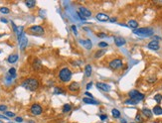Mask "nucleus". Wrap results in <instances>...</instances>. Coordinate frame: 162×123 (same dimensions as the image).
Listing matches in <instances>:
<instances>
[{"label":"nucleus","mask_w":162,"mask_h":123,"mask_svg":"<svg viewBox=\"0 0 162 123\" xmlns=\"http://www.w3.org/2000/svg\"><path fill=\"white\" fill-rule=\"evenodd\" d=\"M92 86H93V82H90L87 84V89H90Z\"/></svg>","instance_id":"ea45409f"},{"label":"nucleus","mask_w":162,"mask_h":123,"mask_svg":"<svg viewBox=\"0 0 162 123\" xmlns=\"http://www.w3.org/2000/svg\"><path fill=\"white\" fill-rule=\"evenodd\" d=\"M147 47H148V49H150V50L157 51V50H159V47H160V46H159V42H158V41L153 40V41H151V42L148 43Z\"/></svg>","instance_id":"9b49d317"},{"label":"nucleus","mask_w":162,"mask_h":123,"mask_svg":"<svg viewBox=\"0 0 162 123\" xmlns=\"http://www.w3.org/2000/svg\"><path fill=\"white\" fill-rule=\"evenodd\" d=\"M1 21H2V22H4V23H7V20H6V19H4V18H1Z\"/></svg>","instance_id":"c03bdc74"},{"label":"nucleus","mask_w":162,"mask_h":123,"mask_svg":"<svg viewBox=\"0 0 162 123\" xmlns=\"http://www.w3.org/2000/svg\"><path fill=\"white\" fill-rule=\"evenodd\" d=\"M155 81H156V78H150V79L147 80V82H148L149 83H152V82H154Z\"/></svg>","instance_id":"c9c22d12"},{"label":"nucleus","mask_w":162,"mask_h":123,"mask_svg":"<svg viewBox=\"0 0 162 123\" xmlns=\"http://www.w3.org/2000/svg\"><path fill=\"white\" fill-rule=\"evenodd\" d=\"M120 122H121V123H127L125 119H121V121H120Z\"/></svg>","instance_id":"a18cd8bd"},{"label":"nucleus","mask_w":162,"mask_h":123,"mask_svg":"<svg viewBox=\"0 0 162 123\" xmlns=\"http://www.w3.org/2000/svg\"><path fill=\"white\" fill-rule=\"evenodd\" d=\"M72 30L74 31V34H75V35H77V34H78V31H77V28H76V26H75V25H73V26H72Z\"/></svg>","instance_id":"4c0bfd02"},{"label":"nucleus","mask_w":162,"mask_h":123,"mask_svg":"<svg viewBox=\"0 0 162 123\" xmlns=\"http://www.w3.org/2000/svg\"><path fill=\"white\" fill-rule=\"evenodd\" d=\"M7 110V106L6 105H3V104H1V105H0V111H6Z\"/></svg>","instance_id":"f704fd0d"},{"label":"nucleus","mask_w":162,"mask_h":123,"mask_svg":"<svg viewBox=\"0 0 162 123\" xmlns=\"http://www.w3.org/2000/svg\"><path fill=\"white\" fill-rule=\"evenodd\" d=\"M21 85L26 88L27 90H30V91H35L39 88V81L37 79H34V78H29V79H26L22 82Z\"/></svg>","instance_id":"f257e3e1"},{"label":"nucleus","mask_w":162,"mask_h":123,"mask_svg":"<svg viewBox=\"0 0 162 123\" xmlns=\"http://www.w3.org/2000/svg\"><path fill=\"white\" fill-rule=\"evenodd\" d=\"M114 43H115V45H116L117 47H121V46L125 45L126 41H125V39H123V38H121V37H115V38H114Z\"/></svg>","instance_id":"2eb2a0df"},{"label":"nucleus","mask_w":162,"mask_h":123,"mask_svg":"<svg viewBox=\"0 0 162 123\" xmlns=\"http://www.w3.org/2000/svg\"><path fill=\"white\" fill-rule=\"evenodd\" d=\"M18 41H19V47L21 49V51H24L27 47V45H28V39H27V37L25 36L24 33L18 37Z\"/></svg>","instance_id":"6e6552de"},{"label":"nucleus","mask_w":162,"mask_h":123,"mask_svg":"<svg viewBox=\"0 0 162 123\" xmlns=\"http://www.w3.org/2000/svg\"><path fill=\"white\" fill-rule=\"evenodd\" d=\"M131 123H134V122H131Z\"/></svg>","instance_id":"de8ad7c7"},{"label":"nucleus","mask_w":162,"mask_h":123,"mask_svg":"<svg viewBox=\"0 0 162 123\" xmlns=\"http://www.w3.org/2000/svg\"><path fill=\"white\" fill-rule=\"evenodd\" d=\"M154 99L156 100V102L160 103L161 100H162V95H161V94H156V95L154 96Z\"/></svg>","instance_id":"7c9ffc66"},{"label":"nucleus","mask_w":162,"mask_h":123,"mask_svg":"<svg viewBox=\"0 0 162 123\" xmlns=\"http://www.w3.org/2000/svg\"><path fill=\"white\" fill-rule=\"evenodd\" d=\"M128 96H129V98L130 99H133L134 101H136L137 103L139 102V101H141V100H143L144 99V94L143 93H140L138 90H136V89H132V90H130L129 92H128Z\"/></svg>","instance_id":"7ed1b4c3"},{"label":"nucleus","mask_w":162,"mask_h":123,"mask_svg":"<svg viewBox=\"0 0 162 123\" xmlns=\"http://www.w3.org/2000/svg\"><path fill=\"white\" fill-rule=\"evenodd\" d=\"M112 114H113V116L114 118H119L120 117V111L118 109H116V108H113L112 110Z\"/></svg>","instance_id":"a878e982"},{"label":"nucleus","mask_w":162,"mask_h":123,"mask_svg":"<svg viewBox=\"0 0 162 123\" xmlns=\"http://www.w3.org/2000/svg\"><path fill=\"white\" fill-rule=\"evenodd\" d=\"M32 66H33V68L35 70H40L42 68V63H41V61L39 59H35Z\"/></svg>","instance_id":"dca6fc26"},{"label":"nucleus","mask_w":162,"mask_h":123,"mask_svg":"<svg viewBox=\"0 0 162 123\" xmlns=\"http://www.w3.org/2000/svg\"><path fill=\"white\" fill-rule=\"evenodd\" d=\"M133 33L135 35L141 36V37H149L153 35V30L151 28H138L136 30H133Z\"/></svg>","instance_id":"20e7f679"},{"label":"nucleus","mask_w":162,"mask_h":123,"mask_svg":"<svg viewBox=\"0 0 162 123\" xmlns=\"http://www.w3.org/2000/svg\"><path fill=\"white\" fill-rule=\"evenodd\" d=\"M0 12L3 13V14H8L10 12V10L7 7H1V8H0Z\"/></svg>","instance_id":"2f4dec72"},{"label":"nucleus","mask_w":162,"mask_h":123,"mask_svg":"<svg viewBox=\"0 0 162 123\" xmlns=\"http://www.w3.org/2000/svg\"><path fill=\"white\" fill-rule=\"evenodd\" d=\"M72 108H73L72 104H70V103L64 104V106H63V113H68V112H70V111L72 110Z\"/></svg>","instance_id":"b1692460"},{"label":"nucleus","mask_w":162,"mask_h":123,"mask_svg":"<svg viewBox=\"0 0 162 123\" xmlns=\"http://www.w3.org/2000/svg\"><path fill=\"white\" fill-rule=\"evenodd\" d=\"M15 120H16V122L20 123V122H22V121H23V118H22V117H16V118H15Z\"/></svg>","instance_id":"58836bf2"},{"label":"nucleus","mask_w":162,"mask_h":123,"mask_svg":"<svg viewBox=\"0 0 162 123\" xmlns=\"http://www.w3.org/2000/svg\"><path fill=\"white\" fill-rule=\"evenodd\" d=\"M25 4L28 8H33L36 5V1L35 0H27V1L25 2Z\"/></svg>","instance_id":"393cba45"},{"label":"nucleus","mask_w":162,"mask_h":123,"mask_svg":"<svg viewBox=\"0 0 162 123\" xmlns=\"http://www.w3.org/2000/svg\"><path fill=\"white\" fill-rule=\"evenodd\" d=\"M135 122L137 123H142L143 122V119H142V116L140 113H137L136 116H135Z\"/></svg>","instance_id":"c85d7f7f"},{"label":"nucleus","mask_w":162,"mask_h":123,"mask_svg":"<svg viewBox=\"0 0 162 123\" xmlns=\"http://www.w3.org/2000/svg\"><path fill=\"white\" fill-rule=\"evenodd\" d=\"M122 66H123L122 60H121V59H118V58H117V59H113V61H111V62L109 63V67H110V68L114 69V70H116V69L122 68Z\"/></svg>","instance_id":"423d86ee"},{"label":"nucleus","mask_w":162,"mask_h":123,"mask_svg":"<svg viewBox=\"0 0 162 123\" xmlns=\"http://www.w3.org/2000/svg\"><path fill=\"white\" fill-rule=\"evenodd\" d=\"M73 123H76V122H73Z\"/></svg>","instance_id":"09e8293b"},{"label":"nucleus","mask_w":162,"mask_h":123,"mask_svg":"<svg viewBox=\"0 0 162 123\" xmlns=\"http://www.w3.org/2000/svg\"><path fill=\"white\" fill-rule=\"evenodd\" d=\"M0 123H3V122H2V121H1V120H0Z\"/></svg>","instance_id":"49530a36"},{"label":"nucleus","mask_w":162,"mask_h":123,"mask_svg":"<svg viewBox=\"0 0 162 123\" xmlns=\"http://www.w3.org/2000/svg\"><path fill=\"white\" fill-rule=\"evenodd\" d=\"M152 112H153L154 114H156V115H161V114H162V107H160L159 105H156V106L153 107Z\"/></svg>","instance_id":"4be33fe9"},{"label":"nucleus","mask_w":162,"mask_h":123,"mask_svg":"<svg viewBox=\"0 0 162 123\" xmlns=\"http://www.w3.org/2000/svg\"><path fill=\"white\" fill-rule=\"evenodd\" d=\"M68 89H69V91H71V92H78V91L80 90V83L77 82H71V83L69 84Z\"/></svg>","instance_id":"9d476101"},{"label":"nucleus","mask_w":162,"mask_h":123,"mask_svg":"<svg viewBox=\"0 0 162 123\" xmlns=\"http://www.w3.org/2000/svg\"><path fill=\"white\" fill-rule=\"evenodd\" d=\"M79 12H80L81 14H83L86 18L92 16V12H91V10L88 9V8H86V7H84V6H81V7L79 8Z\"/></svg>","instance_id":"f8f14e48"},{"label":"nucleus","mask_w":162,"mask_h":123,"mask_svg":"<svg viewBox=\"0 0 162 123\" xmlns=\"http://www.w3.org/2000/svg\"><path fill=\"white\" fill-rule=\"evenodd\" d=\"M72 76H73L72 70L69 68H67V67L61 68L60 71H59V75H58L59 80L62 82H70L71 79H72Z\"/></svg>","instance_id":"f03ea898"},{"label":"nucleus","mask_w":162,"mask_h":123,"mask_svg":"<svg viewBox=\"0 0 162 123\" xmlns=\"http://www.w3.org/2000/svg\"><path fill=\"white\" fill-rule=\"evenodd\" d=\"M97 36H98L99 38H105V37H107V35L104 34V33H99V34H97Z\"/></svg>","instance_id":"e433bc0d"},{"label":"nucleus","mask_w":162,"mask_h":123,"mask_svg":"<svg viewBox=\"0 0 162 123\" xmlns=\"http://www.w3.org/2000/svg\"><path fill=\"white\" fill-rule=\"evenodd\" d=\"M85 94H86V95H88V96H89V98H93V94H91L90 92H88V91H87Z\"/></svg>","instance_id":"a19ab883"},{"label":"nucleus","mask_w":162,"mask_h":123,"mask_svg":"<svg viewBox=\"0 0 162 123\" xmlns=\"http://www.w3.org/2000/svg\"><path fill=\"white\" fill-rule=\"evenodd\" d=\"M30 112H31V114H33L35 116H38V115H41L43 113V108H42V106L40 104L34 103L30 107Z\"/></svg>","instance_id":"0eeeda50"},{"label":"nucleus","mask_w":162,"mask_h":123,"mask_svg":"<svg viewBox=\"0 0 162 123\" xmlns=\"http://www.w3.org/2000/svg\"><path fill=\"white\" fill-rule=\"evenodd\" d=\"M127 27H129V28H131V29H133V30H136L137 27H138V23H137V21H135V20H130V21H128V23H127Z\"/></svg>","instance_id":"6ab92c4d"},{"label":"nucleus","mask_w":162,"mask_h":123,"mask_svg":"<svg viewBox=\"0 0 162 123\" xmlns=\"http://www.w3.org/2000/svg\"><path fill=\"white\" fill-rule=\"evenodd\" d=\"M104 54H105V50H103V49H99L98 51L96 52V54H95V58H96V59H98V58L102 57Z\"/></svg>","instance_id":"5701e85b"},{"label":"nucleus","mask_w":162,"mask_h":123,"mask_svg":"<svg viewBox=\"0 0 162 123\" xmlns=\"http://www.w3.org/2000/svg\"><path fill=\"white\" fill-rule=\"evenodd\" d=\"M8 75L10 76V78H11V79L16 78V69H15L14 68H9V70H8Z\"/></svg>","instance_id":"bb28decb"},{"label":"nucleus","mask_w":162,"mask_h":123,"mask_svg":"<svg viewBox=\"0 0 162 123\" xmlns=\"http://www.w3.org/2000/svg\"><path fill=\"white\" fill-rule=\"evenodd\" d=\"M93 73V68L91 65H87L85 68V77L86 78H90Z\"/></svg>","instance_id":"a211bd4d"},{"label":"nucleus","mask_w":162,"mask_h":123,"mask_svg":"<svg viewBox=\"0 0 162 123\" xmlns=\"http://www.w3.org/2000/svg\"><path fill=\"white\" fill-rule=\"evenodd\" d=\"M0 37H1V35H0Z\"/></svg>","instance_id":"8fccbe9b"},{"label":"nucleus","mask_w":162,"mask_h":123,"mask_svg":"<svg viewBox=\"0 0 162 123\" xmlns=\"http://www.w3.org/2000/svg\"><path fill=\"white\" fill-rule=\"evenodd\" d=\"M96 18H97L98 21H100V22H107V21H110L109 15H106V14H104V13H97V16H96Z\"/></svg>","instance_id":"ddd939ff"},{"label":"nucleus","mask_w":162,"mask_h":123,"mask_svg":"<svg viewBox=\"0 0 162 123\" xmlns=\"http://www.w3.org/2000/svg\"><path fill=\"white\" fill-rule=\"evenodd\" d=\"M106 118H107L106 115H100V119H101V120H105Z\"/></svg>","instance_id":"79ce46f5"},{"label":"nucleus","mask_w":162,"mask_h":123,"mask_svg":"<svg viewBox=\"0 0 162 123\" xmlns=\"http://www.w3.org/2000/svg\"><path fill=\"white\" fill-rule=\"evenodd\" d=\"M83 101H84V103H86V104H94V105H97V104H98V102H97V100H95L94 98H89V97L83 98Z\"/></svg>","instance_id":"f3484780"},{"label":"nucleus","mask_w":162,"mask_h":123,"mask_svg":"<svg viewBox=\"0 0 162 123\" xmlns=\"http://www.w3.org/2000/svg\"><path fill=\"white\" fill-rule=\"evenodd\" d=\"M54 93H55V94H61V93H65V91L62 89V87L56 86L55 88H54Z\"/></svg>","instance_id":"cd10ccee"},{"label":"nucleus","mask_w":162,"mask_h":123,"mask_svg":"<svg viewBox=\"0 0 162 123\" xmlns=\"http://www.w3.org/2000/svg\"><path fill=\"white\" fill-rule=\"evenodd\" d=\"M125 104H129V105H136L137 104V102L136 101H134L133 99H127V100H125Z\"/></svg>","instance_id":"c756f323"},{"label":"nucleus","mask_w":162,"mask_h":123,"mask_svg":"<svg viewBox=\"0 0 162 123\" xmlns=\"http://www.w3.org/2000/svg\"><path fill=\"white\" fill-rule=\"evenodd\" d=\"M141 112H142V115H144L146 118H151L152 117V111L149 108L144 107V108H142Z\"/></svg>","instance_id":"aec40b11"},{"label":"nucleus","mask_w":162,"mask_h":123,"mask_svg":"<svg viewBox=\"0 0 162 123\" xmlns=\"http://www.w3.org/2000/svg\"><path fill=\"white\" fill-rule=\"evenodd\" d=\"M96 86L97 88H98L99 90L101 91H104V92H109L111 90V85H109L107 83H104V82H97L96 83Z\"/></svg>","instance_id":"1a4fd4ad"},{"label":"nucleus","mask_w":162,"mask_h":123,"mask_svg":"<svg viewBox=\"0 0 162 123\" xmlns=\"http://www.w3.org/2000/svg\"><path fill=\"white\" fill-rule=\"evenodd\" d=\"M28 32H30V34L32 35H36V36H42L44 35L45 33V30L42 26L40 25H34V26H31L29 29H28Z\"/></svg>","instance_id":"39448f33"},{"label":"nucleus","mask_w":162,"mask_h":123,"mask_svg":"<svg viewBox=\"0 0 162 123\" xmlns=\"http://www.w3.org/2000/svg\"><path fill=\"white\" fill-rule=\"evenodd\" d=\"M18 59H19L18 55H17V54H14V55H10V56L8 57L7 61H8V63H10V64H14V63H16V62L18 61Z\"/></svg>","instance_id":"412c9836"},{"label":"nucleus","mask_w":162,"mask_h":123,"mask_svg":"<svg viewBox=\"0 0 162 123\" xmlns=\"http://www.w3.org/2000/svg\"><path fill=\"white\" fill-rule=\"evenodd\" d=\"M110 21H111V22H116V18H115V17H113V18H110Z\"/></svg>","instance_id":"37998d69"},{"label":"nucleus","mask_w":162,"mask_h":123,"mask_svg":"<svg viewBox=\"0 0 162 123\" xmlns=\"http://www.w3.org/2000/svg\"><path fill=\"white\" fill-rule=\"evenodd\" d=\"M107 46H109V44L105 43V42H100V43H98V47H99V48H105V47H107Z\"/></svg>","instance_id":"473e14b6"},{"label":"nucleus","mask_w":162,"mask_h":123,"mask_svg":"<svg viewBox=\"0 0 162 123\" xmlns=\"http://www.w3.org/2000/svg\"><path fill=\"white\" fill-rule=\"evenodd\" d=\"M5 114H6L8 117H14V116H15L14 112H10V111H5Z\"/></svg>","instance_id":"72a5a7b5"},{"label":"nucleus","mask_w":162,"mask_h":123,"mask_svg":"<svg viewBox=\"0 0 162 123\" xmlns=\"http://www.w3.org/2000/svg\"><path fill=\"white\" fill-rule=\"evenodd\" d=\"M80 43L82 44L87 50H91L92 47H93V44H92V41L90 39H86V40H80Z\"/></svg>","instance_id":"4468645a"}]
</instances>
